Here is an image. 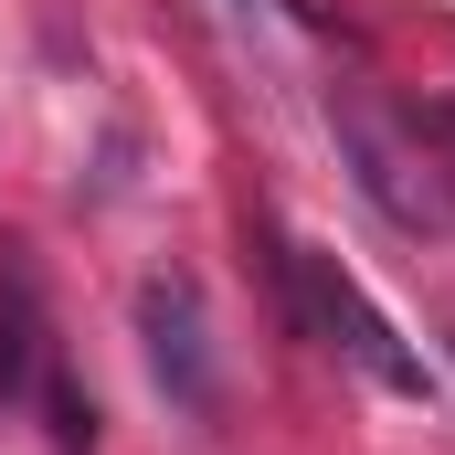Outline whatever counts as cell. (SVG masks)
Listing matches in <instances>:
<instances>
[{"label":"cell","mask_w":455,"mask_h":455,"mask_svg":"<svg viewBox=\"0 0 455 455\" xmlns=\"http://www.w3.org/2000/svg\"><path fill=\"white\" fill-rule=\"evenodd\" d=\"M43 413H53V445H64V455H85V445H96V403H85V392H75L53 360H43Z\"/></svg>","instance_id":"5b68a950"},{"label":"cell","mask_w":455,"mask_h":455,"mask_svg":"<svg viewBox=\"0 0 455 455\" xmlns=\"http://www.w3.org/2000/svg\"><path fill=\"white\" fill-rule=\"evenodd\" d=\"M233 11H243V21H254V11H275V0H233Z\"/></svg>","instance_id":"8992f818"},{"label":"cell","mask_w":455,"mask_h":455,"mask_svg":"<svg viewBox=\"0 0 455 455\" xmlns=\"http://www.w3.org/2000/svg\"><path fill=\"white\" fill-rule=\"evenodd\" d=\"M43 392V286H32V254L0 243V403H32Z\"/></svg>","instance_id":"277c9868"},{"label":"cell","mask_w":455,"mask_h":455,"mask_svg":"<svg viewBox=\"0 0 455 455\" xmlns=\"http://www.w3.org/2000/svg\"><path fill=\"white\" fill-rule=\"evenodd\" d=\"M329 127H339V148H349V170H360V191H371V202H381L403 233H445V191H435V170H413V159H403V138L360 107V96H339V107H329Z\"/></svg>","instance_id":"3957f363"},{"label":"cell","mask_w":455,"mask_h":455,"mask_svg":"<svg viewBox=\"0 0 455 455\" xmlns=\"http://www.w3.org/2000/svg\"><path fill=\"white\" fill-rule=\"evenodd\" d=\"M138 349H148V381L180 403V413H212L223 381H212V329H202V286L191 275H148L138 286Z\"/></svg>","instance_id":"7a4b0ae2"},{"label":"cell","mask_w":455,"mask_h":455,"mask_svg":"<svg viewBox=\"0 0 455 455\" xmlns=\"http://www.w3.org/2000/svg\"><path fill=\"white\" fill-rule=\"evenodd\" d=\"M275 265H286L297 329H307L318 349H339L349 371H371L381 392H424V360H413V339H403V329H392V318L360 297V275H349L339 254H318V243H286Z\"/></svg>","instance_id":"6da1fadb"}]
</instances>
